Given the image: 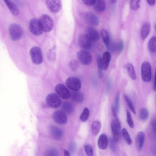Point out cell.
<instances>
[{"label": "cell", "instance_id": "6da1fadb", "mask_svg": "<svg viewBox=\"0 0 156 156\" xmlns=\"http://www.w3.org/2000/svg\"><path fill=\"white\" fill-rule=\"evenodd\" d=\"M41 28L43 31L48 32L53 28L54 23L52 19L47 14H43L38 20Z\"/></svg>", "mask_w": 156, "mask_h": 156}, {"label": "cell", "instance_id": "7a4b0ae2", "mask_svg": "<svg viewBox=\"0 0 156 156\" xmlns=\"http://www.w3.org/2000/svg\"><path fill=\"white\" fill-rule=\"evenodd\" d=\"M9 32L11 39L14 41L20 39L23 35V30L21 27L16 23H12L9 27Z\"/></svg>", "mask_w": 156, "mask_h": 156}, {"label": "cell", "instance_id": "3957f363", "mask_svg": "<svg viewBox=\"0 0 156 156\" xmlns=\"http://www.w3.org/2000/svg\"><path fill=\"white\" fill-rule=\"evenodd\" d=\"M30 54L34 64L39 65L42 62L43 58L41 51L39 47L35 46L32 48L30 51Z\"/></svg>", "mask_w": 156, "mask_h": 156}, {"label": "cell", "instance_id": "277c9868", "mask_svg": "<svg viewBox=\"0 0 156 156\" xmlns=\"http://www.w3.org/2000/svg\"><path fill=\"white\" fill-rule=\"evenodd\" d=\"M47 105L53 108H57L61 105L62 101L59 97L56 94L52 93L47 95L46 99Z\"/></svg>", "mask_w": 156, "mask_h": 156}, {"label": "cell", "instance_id": "5b68a950", "mask_svg": "<svg viewBox=\"0 0 156 156\" xmlns=\"http://www.w3.org/2000/svg\"><path fill=\"white\" fill-rule=\"evenodd\" d=\"M142 78L145 82H149L151 78V67L150 63L147 62H143L141 66Z\"/></svg>", "mask_w": 156, "mask_h": 156}, {"label": "cell", "instance_id": "8992f818", "mask_svg": "<svg viewBox=\"0 0 156 156\" xmlns=\"http://www.w3.org/2000/svg\"><path fill=\"white\" fill-rule=\"evenodd\" d=\"M66 86L71 90L78 91L81 87V83L80 80L76 77H68L66 81Z\"/></svg>", "mask_w": 156, "mask_h": 156}, {"label": "cell", "instance_id": "52a82bcc", "mask_svg": "<svg viewBox=\"0 0 156 156\" xmlns=\"http://www.w3.org/2000/svg\"><path fill=\"white\" fill-rule=\"evenodd\" d=\"M29 26L30 30L33 35L39 36L42 34L43 31L38 20L36 18H34L31 19L29 22Z\"/></svg>", "mask_w": 156, "mask_h": 156}, {"label": "cell", "instance_id": "ba28073f", "mask_svg": "<svg viewBox=\"0 0 156 156\" xmlns=\"http://www.w3.org/2000/svg\"><path fill=\"white\" fill-rule=\"evenodd\" d=\"M92 41L86 34H81L78 38V43L80 46L85 49H89L92 46Z\"/></svg>", "mask_w": 156, "mask_h": 156}, {"label": "cell", "instance_id": "9c48e42d", "mask_svg": "<svg viewBox=\"0 0 156 156\" xmlns=\"http://www.w3.org/2000/svg\"><path fill=\"white\" fill-rule=\"evenodd\" d=\"M77 57L80 61L85 65H89L92 61L90 54L85 50L79 51L77 54Z\"/></svg>", "mask_w": 156, "mask_h": 156}, {"label": "cell", "instance_id": "30bf717a", "mask_svg": "<svg viewBox=\"0 0 156 156\" xmlns=\"http://www.w3.org/2000/svg\"><path fill=\"white\" fill-rule=\"evenodd\" d=\"M55 90L56 93L62 98L68 99L70 97V93L67 88L62 84H58L55 87Z\"/></svg>", "mask_w": 156, "mask_h": 156}, {"label": "cell", "instance_id": "8fae6325", "mask_svg": "<svg viewBox=\"0 0 156 156\" xmlns=\"http://www.w3.org/2000/svg\"><path fill=\"white\" fill-rule=\"evenodd\" d=\"M54 121L60 124H65L67 121V118L65 113L63 111L58 110L55 112L52 115Z\"/></svg>", "mask_w": 156, "mask_h": 156}, {"label": "cell", "instance_id": "7c38bea8", "mask_svg": "<svg viewBox=\"0 0 156 156\" xmlns=\"http://www.w3.org/2000/svg\"><path fill=\"white\" fill-rule=\"evenodd\" d=\"M84 18L85 21L90 25L97 26L99 24V20L98 17L92 12H86L84 15Z\"/></svg>", "mask_w": 156, "mask_h": 156}, {"label": "cell", "instance_id": "4fadbf2b", "mask_svg": "<svg viewBox=\"0 0 156 156\" xmlns=\"http://www.w3.org/2000/svg\"><path fill=\"white\" fill-rule=\"evenodd\" d=\"M46 3L49 10L52 12L57 13L61 9L62 4L60 0H47Z\"/></svg>", "mask_w": 156, "mask_h": 156}, {"label": "cell", "instance_id": "5bb4252c", "mask_svg": "<svg viewBox=\"0 0 156 156\" xmlns=\"http://www.w3.org/2000/svg\"><path fill=\"white\" fill-rule=\"evenodd\" d=\"M145 138V135L143 132L140 131L137 133L135 138V145L138 151H140L142 150Z\"/></svg>", "mask_w": 156, "mask_h": 156}, {"label": "cell", "instance_id": "9a60e30c", "mask_svg": "<svg viewBox=\"0 0 156 156\" xmlns=\"http://www.w3.org/2000/svg\"><path fill=\"white\" fill-rule=\"evenodd\" d=\"M49 130L50 134L53 138L58 140L62 137V131L61 129L58 126L52 125L50 126Z\"/></svg>", "mask_w": 156, "mask_h": 156}, {"label": "cell", "instance_id": "2e32d148", "mask_svg": "<svg viewBox=\"0 0 156 156\" xmlns=\"http://www.w3.org/2000/svg\"><path fill=\"white\" fill-rule=\"evenodd\" d=\"M111 58V55L108 51L105 52L101 58V66L102 69L106 70L109 66Z\"/></svg>", "mask_w": 156, "mask_h": 156}, {"label": "cell", "instance_id": "e0dca14e", "mask_svg": "<svg viewBox=\"0 0 156 156\" xmlns=\"http://www.w3.org/2000/svg\"><path fill=\"white\" fill-rule=\"evenodd\" d=\"M124 44L121 40H118L115 41L111 46V49L115 52L119 54L123 50Z\"/></svg>", "mask_w": 156, "mask_h": 156}, {"label": "cell", "instance_id": "ac0fdd59", "mask_svg": "<svg viewBox=\"0 0 156 156\" xmlns=\"http://www.w3.org/2000/svg\"><path fill=\"white\" fill-rule=\"evenodd\" d=\"M92 42H96L99 39V35L98 31L92 27H89L87 29V34Z\"/></svg>", "mask_w": 156, "mask_h": 156}, {"label": "cell", "instance_id": "d6986e66", "mask_svg": "<svg viewBox=\"0 0 156 156\" xmlns=\"http://www.w3.org/2000/svg\"><path fill=\"white\" fill-rule=\"evenodd\" d=\"M108 139L107 136L104 134L101 135L98 139V147L101 149H105L108 146Z\"/></svg>", "mask_w": 156, "mask_h": 156}, {"label": "cell", "instance_id": "ffe728a7", "mask_svg": "<svg viewBox=\"0 0 156 156\" xmlns=\"http://www.w3.org/2000/svg\"><path fill=\"white\" fill-rule=\"evenodd\" d=\"M70 97L73 101L77 103L82 102L84 99L83 94L78 91H73L71 92L70 93Z\"/></svg>", "mask_w": 156, "mask_h": 156}, {"label": "cell", "instance_id": "44dd1931", "mask_svg": "<svg viewBox=\"0 0 156 156\" xmlns=\"http://www.w3.org/2000/svg\"><path fill=\"white\" fill-rule=\"evenodd\" d=\"M11 12L15 16H17L20 13L19 10L17 6L11 0L4 1Z\"/></svg>", "mask_w": 156, "mask_h": 156}, {"label": "cell", "instance_id": "7402d4cb", "mask_svg": "<svg viewBox=\"0 0 156 156\" xmlns=\"http://www.w3.org/2000/svg\"><path fill=\"white\" fill-rule=\"evenodd\" d=\"M150 25L148 23H144L142 26L140 30L141 39L144 40L149 34L150 31Z\"/></svg>", "mask_w": 156, "mask_h": 156}, {"label": "cell", "instance_id": "603a6c76", "mask_svg": "<svg viewBox=\"0 0 156 156\" xmlns=\"http://www.w3.org/2000/svg\"><path fill=\"white\" fill-rule=\"evenodd\" d=\"M93 7L96 11L99 12H103L105 11L106 8L105 2L103 0H96Z\"/></svg>", "mask_w": 156, "mask_h": 156}, {"label": "cell", "instance_id": "cb8c5ba5", "mask_svg": "<svg viewBox=\"0 0 156 156\" xmlns=\"http://www.w3.org/2000/svg\"><path fill=\"white\" fill-rule=\"evenodd\" d=\"M101 123L99 121H94L91 125V131L93 134L97 136L99 133L101 128Z\"/></svg>", "mask_w": 156, "mask_h": 156}, {"label": "cell", "instance_id": "d4e9b609", "mask_svg": "<svg viewBox=\"0 0 156 156\" xmlns=\"http://www.w3.org/2000/svg\"><path fill=\"white\" fill-rule=\"evenodd\" d=\"M61 108L65 113L71 114L74 111V108L73 105L69 102L64 101L62 103Z\"/></svg>", "mask_w": 156, "mask_h": 156}, {"label": "cell", "instance_id": "484cf974", "mask_svg": "<svg viewBox=\"0 0 156 156\" xmlns=\"http://www.w3.org/2000/svg\"><path fill=\"white\" fill-rule=\"evenodd\" d=\"M125 68L131 79L133 80H136V75L133 65L131 63H128L125 65Z\"/></svg>", "mask_w": 156, "mask_h": 156}, {"label": "cell", "instance_id": "4316f807", "mask_svg": "<svg viewBox=\"0 0 156 156\" xmlns=\"http://www.w3.org/2000/svg\"><path fill=\"white\" fill-rule=\"evenodd\" d=\"M101 34L103 41L107 49H108L110 46V42L108 33L105 30L103 29L101 30Z\"/></svg>", "mask_w": 156, "mask_h": 156}, {"label": "cell", "instance_id": "83f0119b", "mask_svg": "<svg viewBox=\"0 0 156 156\" xmlns=\"http://www.w3.org/2000/svg\"><path fill=\"white\" fill-rule=\"evenodd\" d=\"M156 38L155 36H153L149 40L148 42V48L150 51L152 53H155L156 49Z\"/></svg>", "mask_w": 156, "mask_h": 156}, {"label": "cell", "instance_id": "f1b7e54d", "mask_svg": "<svg viewBox=\"0 0 156 156\" xmlns=\"http://www.w3.org/2000/svg\"><path fill=\"white\" fill-rule=\"evenodd\" d=\"M45 155V156H59V152L55 148L51 147L46 151Z\"/></svg>", "mask_w": 156, "mask_h": 156}, {"label": "cell", "instance_id": "f546056e", "mask_svg": "<svg viewBox=\"0 0 156 156\" xmlns=\"http://www.w3.org/2000/svg\"><path fill=\"white\" fill-rule=\"evenodd\" d=\"M149 112L147 109L145 108H142L140 111L139 114V118L142 121H145L148 118Z\"/></svg>", "mask_w": 156, "mask_h": 156}, {"label": "cell", "instance_id": "4dcf8cb0", "mask_svg": "<svg viewBox=\"0 0 156 156\" xmlns=\"http://www.w3.org/2000/svg\"><path fill=\"white\" fill-rule=\"evenodd\" d=\"M122 135L126 143L129 145L131 144L132 140L127 130L123 128L122 130Z\"/></svg>", "mask_w": 156, "mask_h": 156}, {"label": "cell", "instance_id": "1f68e13d", "mask_svg": "<svg viewBox=\"0 0 156 156\" xmlns=\"http://www.w3.org/2000/svg\"><path fill=\"white\" fill-rule=\"evenodd\" d=\"M89 115V111L87 108H85L80 116V119L83 122H86L88 119Z\"/></svg>", "mask_w": 156, "mask_h": 156}, {"label": "cell", "instance_id": "d6a6232c", "mask_svg": "<svg viewBox=\"0 0 156 156\" xmlns=\"http://www.w3.org/2000/svg\"><path fill=\"white\" fill-rule=\"evenodd\" d=\"M97 62L98 68V76L99 78L103 77V75L101 66V57L99 55H98L97 58Z\"/></svg>", "mask_w": 156, "mask_h": 156}, {"label": "cell", "instance_id": "836d02e7", "mask_svg": "<svg viewBox=\"0 0 156 156\" xmlns=\"http://www.w3.org/2000/svg\"><path fill=\"white\" fill-rule=\"evenodd\" d=\"M123 97L125 100L130 110L134 114H136V111L133 105L131 100L129 97L126 94H123Z\"/></svg>", "mask_w": 156, "mask_h": 156}, {"label": "cell", "instance_id": "e575fe53", "mask_svg": "<svg viewBox=\"0 0 156 156\" xmlns=\"http://www.w3.org/2000/svg\"><path fill=\"white\" fill-rule=\"evenodd\" d=\"M111 126L120 131L121 125L117 117H113V119L111 124Z\"/></svg>", "mask_w": 156, "mask_h": 156}, {"label": "cell", "instance_id": "d590c367", "mask_svg": "<svg viewBox=\"0 0 156 156\" xmlns=\"http://www.w3.org/2000/svg\"><path fill=\"white\" fill-rule=\"evenodd\" d=\"M113 140L115 142L118 141L119 140L120 131L111 126Z\"/></svg>", "mask_w": 156, "mask_h": 156}, {"label": "cell", "instance_id": "8d00e7d4", "mask_svg": "<svg viewBox=\"0 0 156 156\" xmlns=\"http://www.w3.org/2000/svg\"><path fill=\"white\" fill-rule=\"evenodd\" d=\"M69 65V67L72 70L75 71L79 67V63L77 60L73 59L70 61Z\"/></svg>", "mask_w": 156, "mask_h": 156}, {"label": "cell", "instance_id": "74e56055", "mask_svg": "<svg viewBox=\"0 0 156 156\" xmlns=\"http://www.w3.org/2000/svg\"><path fill=\"white\" fill-rule=\"evenodd\" d=\"M140 0H133L131 1L130 6L133 10H137L140 7Z\"/></svg>", "mask_w": 156, "mask_h": 156}, {"label": "cell", "instance_id": "f35d334b", "mask_svg": "<svg viewBox=\"0 0 156 156\" xmlns=\"http://www.w3.org/2000/svg\"><path fill=\"white\" fill-rule=\"evenodd\" d=\"M127 122L130 127L133 128L134 127V123L130 112L126 110Z\"/></svg>", "mask_w": 156, "mask_h": 156}, {"label": "cell", "instance_id": "ab89813d", "mask_svg": "<svg viewBox=\"0 0 156 156\" xmlns=\"http://www.w3.org/2000/svg\"><path fill=\"white\" fill-rule=\"evenodd\" d=\"M84 150L88 156H93V148L89 145H86L84 147Z\"/></svg>", "mask_w": 156, "mask_h": 156}, {"label": "cell", "instance_id": "60d3db41", "mask_svg": "<svg viewBox=\"0 0 156 156\" xmlns=\"http://www.w3.org/2000/svg\"><path fill=\"white\" fill-rule=\"evenodd\" d=\"M119 92H117L115 99V109L116 113H118L119 110Z\"/></svg>", "mask_w": 156, "mask_h": 156}, {"label": "cell", "instance_id": "b9f144b4", "mask_svg": "<svg viewBox=\"0 0 156 156\" xmlns=\"http://www.w3.org/2000/svg\"><path fill=\"white\" fill-rule=\"evenodd\" d=\"M110 146L111 149L113 151H115L116 150V147L115 141L113 139L111 138L110 140Z\"/></svg>", "mask_w": 156, "mask_h": 156}, {"label": "cell", "instance_id": "7bdbcfd3", "mask_svg": "<svg viewBox=\"0 0 156 156\" xmlns=\"http://www.w3.org/2000/svg\"><path fill=\"white\" fill-rule=\"evenodd\" d=\"M84 3L89 6L93 5L95 3V0H84L83 1Z\"/></svg>", "mask_w": 156, "mask_h": 156}, {"label": "cell", "instance_id": "ee69618b", "mask_svg": "<svg viewBox=\"0 0 156 156\" xmlns=\"http://www.w3.org/2000/svg\"><path fill=\"white\" fill-rule=\"evenodd\" d=\"M152 127L153 131L155 132L156 131V120L154 119L152 122Z\"/></svg>", "mask_w": 156, "mask_h": 156}, {"label": "cell", "instance_id": "f6af8a7d", "mask_svg": "<svg viewBox=\"0 0 156 156\" xmlns=\"http://www.w3.org/2000/svg\"><path fill=\"white\" fill-rule=\"evenodd\" d=\"M111 85V81L109 80L107 83V92L108 93L110 90Z\"/></svg>", "mask_w": 156, "mask_h": 156}, {"label": "cell", "instance_id": "bcb514c9", "mask_svg": "<svg viewBox=\"0 0 156 156\" xmlns=\"http://www.w3.org/2000/svg\"><path fill=\"white\" fill-rule=\"evenodd\" d=\"M148 4L151 5H154L155 4V0H147Z\"/></svg>", "mask_w": 156, "mask_h": 156}, {"label": "cell", "instance_id": "7dc6e473", "mask_svg": "<svg viewBox=\"0 0 156 156\" xmlns=\"http://www.w3.org/2000/svg\"><path fill=\"white\" fill-rule=\"evenodd\" d=\"M64 154L65 156H70V154L69 152L67 150H64Z\"/></svg>", "mask_w": 156, "mask_h": 156}, {"label": "cell", "instance_id": "c3c4849f", "mask_svg": "<svg viewBox=\"0 0 156 156\" xmlns=\"http://www.w3.org/2000/svg\"><path fill=\"white\" fill-rule=\"evenodd\" d=\"M155 75L154 76V87H153V90L154 91H155L156 90V84H155Z\"/></svg>", "mask_w": 156, "mask_h": 156}, {"label": "cell", "instance_id": "681fc988", "mask_svg": "<svg viewBox=\"0 0 156 156\" xmlns=\"http://www.w3.org/2000/svg\"><path fill=\"white\" fill-rule=\"evenodd\" d=\"M110 1L113 4V3H115L117 1H116V0H111Z\"/></svg>", "mask_w": 156, "mask_h": 156}]
</instances>
